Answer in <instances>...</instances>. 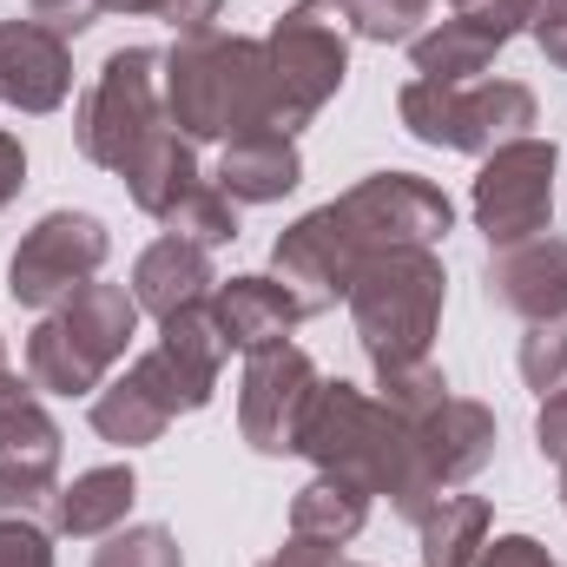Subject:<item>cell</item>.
<instances>
[{
    "instance_id": "1",
    "label": "cell",
    "mask_w": 567,
    "mask_h": 567,
    "mask_svg": "<svg viewBox=\"0 0 567 567\" xmlns=\"http://www.w3.org/2000/svg\"><path fill=\"white\" fill-rule=\"evenodd\" d=\"M297 455H310V462L330 468V475L363 482L370 495H390L396 515H410V522H423L429 508L442 502V488L429 482L423 462H416L410 423H403L383 396H363V390L343 383V377H337V383H317Z\"/></svg>"
},
{
    "instance_id": "2",
    "label": "cell",
    "mask_w": 567,
    "mask_h": 567,
    "mask_svg": "<svg viewBox=\"0 0 567 567\" xmlns=\"http://www.w3.org/2000/svg\"><path fill=\"white\" fill-rule=\"evenodd\" d=\"M165 126L178 140H238L265 126V40L185 33L165 53Z\"/></svg>"
},
{
    "instance_id": "3",
    "label": "cell",
    "mask_w": 567,
    "mask_h": 567,
    "mask_svg": "<svg viewBox=\"0 0 567 567\" xmlns=\"http://www.w3.org/2000/svg\"><path fill=\"white\" fill-rule=\"evenodd\" d=\"M140 303L126 284H86L80 297H66L60 310L40 317V330L27 337V383L40 396H100L106 370L133 350L140 337Z\"/></svg>"
},
{
    "instance_id": "4",
    "label": "cell",
    "mask_w": 567,
    "mask_h": 567,
    "mask_svg": "<svg viewBox=\"0 0 567 567\" xmlns=\"http://www.w3.org/2000/svg\"><path fill=\"white\" fill-rule=\"evenodd\" d=\"M350 73V7L303 0L265 33V133L297 140Z\"/></svg>"
},
{
    "instance_id": "5",
    "label": "cell",
    "mask_w": 567,
    "mask_h": 567,
    "mask_svg": "<svg viewBox=\"0 0 567 567\" xmlns=\"http://www.w3.org/2000/svg\"><path fill=\"white\" fill-rule=\"evenodd\" d=\"M442 258L429 245H396V251H370L363 271L350 284V323H357V343L370 350L377 370L390 363H416L429 357V337L442 323Z\"/></svg>"
},
{
    "instance_id": "6",
    "label": "cell",
    "mask_w": 567,
    "mask_h": 567,
    "mask_svg": "<svg viewBox=\"0 0 567 567\" xmlns=\"http://www.w3.org/2000/svg\"><path fill=\"white\" fill-rule=\"evenodd\" d=\"M158 126H165V53L158 47H120L93 73V86L80 93L73 145L100 172H126Z\"/></svg>"
},
{
    "instance_id": "7",
    "label": "cell",
    "mask_w": 567,
    "mask_h": 567,
    "mask_svg": "<svg viewBox=\"0 0 567 567\" xmlns=\"http://www.w3.org/2000/svg\"><path fill=\"white\" fill-rule=\"evenodd\" d=\"M396 113H403V126L423 145L488 158L495 145L528 140V126H535V93H528L522 80H468V86L410 80V86L396 93Z\"/></svg>"
},
{
    "instance_id": "8",
    "label": "cell",
    "mask_w": 567,
    "mask_h": 567,
    "mask_svg": "<svg viewBox=\"0 0 567 567\" xmlns=\"http://www.w3.org/2000/svg\"><path fill=\"white\" fill-rule=\"evenodd\" d=\"M212 390H218L212 377L185 370V363L158 343V350H145L126 377H113V383L93 396V429H100V442H113V449H145V442H158L165 429L178 423V416L205 410Z\"/></svg>"
},
{
    "instance_id": "9",
    "label": "cell",
    "mask_w": 567,
    "mask_h": 567,
    "mask_svg": "<svg viewBox=\"0 0 567 567\" xmlns=\"http://www.w3.org/2000/svg\"><path fill=\"white\" fill-rule=\"evenodd\" d=\"M555 165H561L555 145L535 140V133L495 145V152L482 158L468 212H475V231H482L495 251L528 245V238L548 231V218H555Z\"/></svg>"
},
{
    "instance_id": "10",
    "label": "cell",
    "mask_w": 567,
    "mask_h": 567,
    "mask_svg": "<svg viewBox=\"0 0 567 567\" xmlns=\"http://www.w3.org/2000/svg\"><path fill=\"white\" fill-rule=\"evenodd\" d=\"M106 251H113V238L93 212H47L7 265V297L20 310H60L66 297H80L100 278Z\"/></svg>"
},
{
    "instance_id": "11",
    "label": "cell",
    "mask_w": 567,
    "mask_h": 567,
    "mask_svg": "<svg viewBox=\"0 0 567 567\" xmlns=\"http://www.w3.org/2000/svg\"><path fill=\"white\" fill-rule=\"evenodd\" d=\"M337 218L350 225V238L363 251H396V245H442L455 231V205L442 198V185H429L416 172H370L363 185H350L337 198Z\"/></svg>"
},
{
    "instance_id": "12",
    "label": "cell",
    "mask_w": 567,
    "mask_h": 567,
    "mask_svg": "<svg viewBox=\"0 0 567 567\" xmlns=\"http://www.w3.org/2000/svg\"><path fill=\"white\" fill-rule=\"evenodd\" d=\"M317 383L323 377H317V363L297 343L251 350L245 357V377H238V429H245V442L258 455H297Z\"/></svg>"
},
{
    "instance_id": "13",
    "label": "cell",
    "mask_w": 567,
    "mask_h": 567,
    "mask_svg": "<svg viewBox=\"0 0 567 567\" xmlns=\"http://www.w3.org/2000/svg\"><path fill=\"white\" fill-rule=\"evenodd\" d=\"M363 258H370V251L350 238V225L337 218V205H317V212H303L278 245H271V278L303 303V317H317V310H330L337 297H350Z\"/></svg>"
},
{
    "instance_id": "14",
    "label": "cell",
    "mask_w": 567,
    "mask_h": 567,
    "mask_svg": "<svg viewBox=\"0 0 567 567\" xmlns=\"http://www.w3.org/2000/svg\"><path fill=\"white\" fill-rule=\"evenodd\" d=\"M60 482V423L40 390L0 370V508H40Z\"/></svg>"
},
{
    "instance_id": "15",
    "label": "cell",
    "mask_w": 567,
    "mask_h": 567,
    "mask_svg": "<svg viewBox=\"0 0 567 567\" xmlns=\"http://www.w3.org/2000/svg\"><path fill=\"white\" fill-rule=\"evenodd\" d=\"M73 93V53L40 20H0V100L20 113H53Z\"/></svg>"
},
{
    "instance_id": "16",
    "label": "cell",
    "mask_w": 567,
    "mask_h": 567,
    "mask_svg": "<svg viewBox=\"0 0 567 567\" xmlns=\"http://www.w3.org/2000/svg\"><path fill=\"white\" fill-rule=\"evenodd\" d=\"M482 284L495 310H515L528 323L567 317V238H528V245L495 251Z\"/></svg>"
},
{
    "instance_id": "17",
    "label": "cell",
    "mask_w": 567,
    "mask_h": 567,
    "mask_svg": "<svg viewBox=\"0 0 567 567\" xmlns=\"http://www.w3.org/2000/svg\"><path fill=\"white\" fill-rule=\"evenodd\" d=\"M410 435H416L423 475L449 495V488H462L468 475L488 468V455H495V410H482L468 396H449L442 410H429L423 423H410Z\"/></svg>"
},
{
    "instance_id": "18",
    "label": "cell",
    "mask_w": 567,
    "mask_h": 567,
    "mask_svg": "<svg viewBox=\"0 0 567 567\" xmlns=\"http://www.w3.org/2000/svg\"><path fill=\"white\" fill-rule=\"evenodd\" d=\"M218 290V271H212V251L205 245H192V238H178V231H165L158 245H145L140 265H133V303H140L145 317H178L185 303H205Z\"/></svg>"
},
{
    "instance_id": "19",
    "label": "cell",
    "mask_w": 567,
    "mask_h": 567,
    "mask_svg": "<svg viewBox=\"0 0 567 567\" xmlns=\"http://www.w3.org/2000/svg\"><path fill=\"white\" fill-rule=\"evenodd\" d=\"M303 185V158H297V140H284V133H238V140H225L218 152V192L231 198V205H278Z\"/></svg>"
},
{
    "instance_id": "20",
    "label": "cell",
    "mask_w": 567,
    "mask_h": 567,
    "mask_svg": "<svg viewBox=\"0 0 567 567\" xmlns=\"http://www.w3.org/2000/svg\"><path fill=\"white\" fill-rule=\"evenodd\" d=\"M133 502H140L133 462H106V468H86L66 488H53V528L73 542H106L113 528H126Z\"/></svg>"
},
{
    "instance_id": "21",
    "label": "cell",
    "mask_w": 567,
    "mask_h": 567,
    "mask_svg": "<svg viewBox=\"0 0 567 567\" xmlns=\"http://www.w3.org/2000/svg\"><path fill=\"white\" fill-rule=\"evenodd\" d=\"M212 310H218V330L231 337V350H271L284 343L297 323H303V303L284 290L278 278H231L212 290Z\"/></svg>"
},
{
    "instance_id": "22",
    "label": "cell",
    "mask_w": 567,
    "mask_h": 567,
    "mask_svg": "<svg viewBox=\"0 0 567 567\" xmlns=\"http://www.w3.org/2000/svg\"><path fill=\"white\" fill-rule=\"evenodd\" d=\"M120 178H126L133 205H140L145 218H158V225H165V218H172V212L205 185V178H198V158H192V140H178L172 126H158Z\"/></svg>"
},
{
    "instance_id": "23",
    "label": "cell",
    "mask_w": 567,
    "mask_h": 567,
    "mask_svg": "<svg viewBox=\"0 0 567 567\" xmlns=\"http://www.w3.org/2000/svg\"><path fill=\"white\" fill-rule=\"evenodd\" d=\"M363 522H370V488L350 482V475H330V468H317V482H303L297 502H290V535H310V542H330V548L357 542Z\"/></svg>"
},
{
    "instance_id": "24",
    "label": "cell",
    "mask_w": 567,
    "mask_h": 567,
    "mask_svg": "<svg viewBox=\"0 0 567 567\" xmlns=\"http://www.w3.org/2000/svg\"><path fill=\"white\" fill-rule=\"evenodd\" d=\"M495 53H502V40H488V33L468 27V20H442V27H429V33L410 40L416 80H435V86H468V80H482V73L495 66Z\"/></svg>"
},
{
    "instance_id": "25",
    "label": "cell",
    "mask_w": 567,
    "mask_h": 567,
    "mask_svg": "<svg viewBox=\"0 0 567 567\" xmlns=\"http://www.w3.org/2000/svg\"><path fill=\"white\" fill-rule=\"evenodd\" d=\"M416 528H423V567H475L482 548H488L495 515H488L482 495H455V488H449Z\"/></svg>"
},
{
    "instance_id": "26",
    "label": "cell",
    "mask_w": 567,
    "mask_h": 567,
    "mask_svg": "<svg viewBox=\"0 0 567 567\" xmlns=\"http://www.w3.org/2000/svg\"><path fill=\"white\" fill-rule=\"evenodd\" d=\"M377 390H383V403L403 416V423H423L429 410H442L449 403V377L416 357V363H390V370H377Z\"/></svg>"
},
{
    "instance_id": "27",
    "label": "cell",
    "mask_w": 567,
    "mask_h": 567,
    "mask_svg": "<svg viewBox=\"0 0 567 567\" xmlns=\"http://www.w3.org/2000/svg\"><path fill=\"white\" fill-rule=\"evenodd\" d=\"M165 231H178V238H192V245H205V251H218V245H231L238 238V205L218 192V178H205L172 218H165Z\"/></svg>"
},
{
    "instance_id": "28",
    "label": "cell",
    "mask_w": 567,
    "mask_h": 567,
    "mask_svg": "<svg viewBox=\"0 0 567 567\" xmlns=\"http://www.w3.org/2000/svg\"><path fill=\"white\" fill-rule=\"evenodd\" d=\"M93 567H185V555H178L172 528L140 522V528H113V535H106V548L93 555Z\"/></svg>"
},
{
    "instance_id": "29",
    "label": "cell",
    "mask_w": 567,
    "mask_h": 567,
    "mask_svg": "<svg viewBox=\"0 0 567 567\" xmlns=\"http://www.w3.org/2000/svg\"><path fill=\"white\" fill-rule=\"evenodd\" d=\"M343 7H350V33L357 40L390 47V40H416V27L429 20L435 0H343Z\"/></svg>"
},
{
    "instance_id": "30",
    "label": "cell",
    "mask_w": 567,
    "mask_h": 567,
    "mask_svg": "<svg viewBox=\"0 0 567 567\" xmlns=\"http://www.w3.org/2000/svg\"><path fill=\"white\" fill-rule=\"evenodd\" d=\"M522 383L542 390V396L567 383V317L528 323V337H522Z\"/></svg>"
},
{
    "instance_id": "31",
    "label": "cell",
    "mask_w": 567,
    "mask_h": 567,
    "mask_svg": "<svg viewBox=\"0 0 567 567\" xmlns=\"http://www.w3.org/2000/svg\"><path fill=\"white\" fill-rule=\"evenodd\" d=\"M0 567H53V542L33 508H0Z\"/></svg>"
},
{
    "instance_id": "32",
    "label": "cell",
    "mask_w": 567,
    "mask_h": 567,
    "mask_svg": "<svg viewBox=\"0 0 567 567\" xmlns=\"http://www.w3.org/2000/svg\"><path fill=\"white\" fill-rule=\"evenodd\" d=\"M106 13H152V20H165V27H178V40L185 33H212V20L225 13V0H100Z\"/></svg>"
},
{
    "instance_id": "33",
    "label": "cell",
    "mask_w": 567,
    "mask_h": 567,
    "mask_svg": "<svg viewBox=\"0 0 567 567\" xmlns=\"http://www.w3.org/2000/svg\"><path fill=\"white\" fill-rule=\"evenodd\" d=\"M455 20H468V27H482L488 40H515V33H528V20H535V0H455Z\"/></svg>"
},
{
    "instance_id": "34",
    "label": "cell",
    "mask_w": 567,
    "mask_h": 567,
    "mask_svg": "<svg viewBox=\"0 0 567 567\" xmlns=\"http://www.w3.org/2000/svg\"><path fill=\"white\" fill-rule=\"evenodd\" d=\"M100 13H106L100 0H27V20H40V27H47V33H60V40L86 33Z\"/></svg>"
},
{
    "instance_id": "35",
    "label": "cell",
    "mask_w": 567,
    "mask_h": 567,
    "mask_svg": "<svg viewBox=\"0 0 567 567\" xmlns=\"http://www.w3.org/2000/svg\"><path fill=\"white\" fill-rule=\"evenodd\" d=\"M475 567H567L561 555H548L535 535H502V542H488L482 548V561Z\"/></svg>"
},
{
    "instance_id": "36",
    "label": "cell",
    "mask_w": 567,
    "mask_h": 567,
    "mask_svg": "<svg viewBox=\"0 0 567 567\" xmlns=\"http://www.w3.org/2000/svg\"><path fill=\"white\" fill-rule=\"evenodd\" d=\"M535 47L548 53V66L567 73V0H535V20H528Z\"/></svg>"
},
{
    "instance_id": "37",
    "label": "cell",
    "mask_w": 567,
    "mask_h": 567,
    "mask_svg": "<svg viewBox=\"0 0 567 567\" xmlns=\"http://www.w3.org/2000/svg\"><path fill=\"white\" fill-rule=\"evenodd\" d=\"M535 442L548 462H567V383L542 396V416H535Z\"/></svg>"
},
{
    "instance_id": "38",
    "label": "cell",
    "mask_w": 567,
    "mask_h": 567,
    "mask_svg": "<svg viewBox=\"0 0 567 567\" xmlns=\"http://www.w3.org/2000/svg\"><path fill=\"white\" fill-rule=\"evenodd\" d=\"M258 567H343V561H337V548H330V542L290 535V542H284L278 555H271V561H258Z\"/></svg>"
},
{
    "instance_id": "39",
    "label": "cell",
    "mask_w": 567,
    "mask_h": 567,
    "mask_svg": "<svg viewBox=\"0 0 567 567\" xmlns=\"http://www.w3.org/2000/svg\"><path fill=\"white\" fill-rule=\"evenodd\" d=\"M20 185H27V152H20L13 133H0V212L20 198Z\"/></svg>"
},
{
    "instance_id": "40",
    "label": "cell",
    "mask_w": 567,
    "mask_h": 567,
    "mask_svg": "<svg viewBox=\"0 0 567 567\" xmlns=\"http://www.w3.org/2000/svg\"><path fill=\"white\" fill-rule=\"evenodd\" d=\"M561 508H567V462H561Z\"/></svg>"
},
{
    "instance_id": "41",
    "label": "cell",
    "mask_w": 567,
    "mask_h": 567,
    "mask_svg": "<svg viewBox=\"0 0 567 567\" xmlns=\"http://www.w3.org/2000/svg\"><path fill=\"white\" fill-rule=\"evenodd\" d=\"M0 370H7V343H0Z\"/></svg>"
},
{
    "instance_id": "42",
    "label": "cell",
    "mask_w": 567,
    "mask_h": 567,
    "mask_svg": "<svg viewBox=\"0 0 567 567\" xmlns=\"http://www.w3.org/2000/svg\"><path fill=\"white\" fill-rule=\"evenodd\" d=\"M357 567H363V561H357Z\"/></svg>"
}]
</instances>
